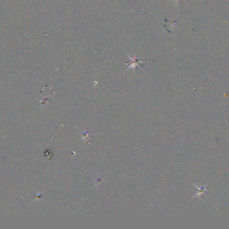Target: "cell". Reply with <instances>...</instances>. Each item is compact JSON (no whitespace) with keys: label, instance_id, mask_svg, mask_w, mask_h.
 Returning a JSON list of instances; mask_svg holds the SVG:
<instances>
[{"label":"cell","instance_id":"obj_1","mask_svg":"<svg viewBox=\"0 0 229 229\" xmlns=\"http://www.w3.org/2000/svg\"><path fill=\"white\" fill-rule=\"evenodd\" d=\"M127 56L129 58V59H130V61L131 62V64L130 65V66L129 67V68H128V69H131V68H133V67H136V66H139V67H140L141 68H142V67H143V65H141V64L142 63H143L144 61H140V57H137V58H136V56H135L134 58H132V57H131V56L129 55V54H127Z\"/></svg>","mask_w":229,"mask_h":229},{"label":"cell","instance_id":"obj_2","mask_svg":"<svg viewBox=\"0 0 229 229\" xmlns=\"http://www.w3.org/2000/svg\"><path fill=\"white\" fill-rule=\"evenodd\" d=\"M171 1H172V0H171Z\"/></svg>","mask_w":229,"mask_h":229}]
</instances>
